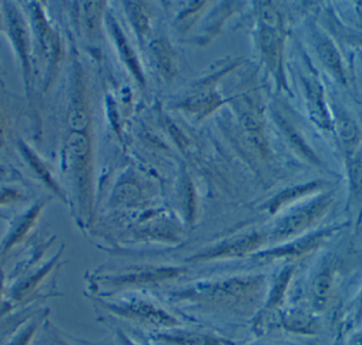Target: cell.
Listing matches in <instances>:
<instances>
[{"label":"cell","mask_w":362,"mask_h":345,"mask_svg":"<svg viewBox=\"0 0 362 345\" xmlns=\"http://www.w3.org/2000/svg\"><path fill=\"white\" fill-rule=\"evenodd\" d=\"M337 261L334 257L325 259L317 270L313 283V297L317 310H325L331 302L337 279Z\"/></svg>","instance_id":"6"},{"label":"cell","mask_w":362,"mask_h":345,"mask_svg":"<svg viewBox=\"0 0 362 345\" xmlns=\"http://www.w3.org/2000/svg\"><path fill=\"white\" fill-rule=\"evenodd\" d=\"M129 15H131L132 21L138 32L141 34H146L148 30V17L146 8L142 6V2H129Z\"/></svg>","instance_id":"9"},{"label":"cell","mask_w":362,"mask_h":345,"mask_svg":"<svg viewBox=\"0 0 362 345\" xmlns=\"http://www.w3.org/2000/svg\"><path fill=\"white\" fill-rule=\"evenodd\" d=\"M353 323L354 325H361L362 323V286L355 301Z\"/></svg>","instance_id":"10"},{"label":"cell","mask_w":362,"mask_h":345,"mask_svg":"<svg viewBox=\"0 0 362 345\" xmlns=\"http://www.w3.org/2000/svg\"><path fill=\"white\" fill-rule=\"evenodd\" d=\"M334 345H346L344 344V333H342V331H339L338 335L336 336L335 341H334Z\"/></svg>","instance_id":"13"},{"label":"cell","mask_w":362,"mask_h":345,"mask_svg":"<svg viewBox=\"0 0 362 345\" xmlns=\"http://www.w3.org/2000/svg\"><path fill=\"white\" fill-rule=\"evenodd\" d=\"M284 28H269L262 25L259 32V44L264 59L272 70L276 81L285 86L284 69H283V52H284Z\"/></svg>","instance_id":"5"},{"label":"cell","mask_w":362,"mask_h":345,"mask_svg":"<svg viewBox=\"0 0 362 345\" xmlns=\"http://www.w3.org/2000/svg\"><path fill=\"white\" fill-rule=\"evenodd\" d=\"M33 332L34 327H28L27 329L21 332V333L19 334L18 337L15 338L14 341H13L10 345H27L28 342H29L30 338L33 335Z\"/></svg>","instance_id":"11"},{"label":"cell","mask_w":362,"mask_h":345,"mask_svg":"<svg viewBox=\"0 0 362 345\" xmlns=\"http://www.w3.org/2000/svg\"><path fill=\"white\" fill-rule=\"evenodd\" d=\"M333 134H335L338 148L344 161L356 154L362 148L361 127L354 118L339 106L333 108Z\"/></svg>","instance_id":"4"},{"label":"cell","mask_w":362,"mask_h":345,"mask_svg":"<svg viewBox=\"0 0 362 345\" xmlns=\"http://www.w3.org/2000/svg\"><path fill=\"white\" fill-rule=\"evenodd\" d=\"M306 103L310 119L323 131H334L333 110L329 107L322 81L316 72H310L303 81Z\"/></svg>","instance_id":"3"},{"label":"cell","mask_w":362,"mask_h":345,"mask_svg":"<svg viewBox=\"0 0 362 345\" xmlns=\"http://www.w3.org/2000/svg\"><path fill=\"white\" fill-rule=\"evenodd\" d=\"M348 180L349 204L359 206L362 204V148L351 158L344 160Z\"/></svg>","instance_id":"7"},{"label":"cell","mask_w":362,"mask_h":345,"mask_svg":"<svg viewBox=\"0 0 362 345\" xmlns=\"http://www.w3.org/2000/svg\"><path fill=\"white\" fill-rule=\"evenodd\" d=\"M348 345H362V331L355 334V335L351 338Z\"/></svg>","instance_id":"12"},{"label":"cell","mask_w":362,"mask_h":345,"mask_svg":"<svg viewBox=\"0 0 362 345\" xmlns=\"http://www.w3.org/2000/svg\"><path fill=\"white\" fill-rule=\"evenodd\" d=\"M335 200V189H327L308 198L278 223L274 235L279 240H289L310 233L331 212Z\"/></svg>","instance_id":"1"},{"label":"cell","mask_w":362,"mask_h":345,"mask_svg":"<svg viewBox=\"0 0 362 345\" xmlns=\"http://www.w3.org/2000/svg\"><path fill=\"white\" fill-rule=\"evenodd\" d=\"M312 36L317 59L322 67L336 82L339 83L341 86H348L346 66L335 42L332 40L331 36L327 35V32L315 23L312 28Z\"/></svg>","instance_id":"2"},{"label":"cell","mask_w":362,"mask_h":345,"mask_svg":"<svg viewBox=\"0 0 362 345\" xmlns=\"http://www.w3.org/2000/svg\"><path fill=\"white\" fill-rule=\"evenodd\" d=\"M291 331L302 335H316L320 332L318 321L306 314H296L288 323Z\"/></svg>","instance_id":"8"}]
</instances>
